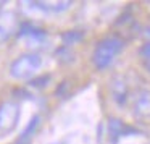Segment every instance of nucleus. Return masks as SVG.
<instances>
[{"instance_id": "nucleus-5", "label": "nucleus", "mask_w": 150, "mask_h": 144, "mask_svg": "<svg viewBox=\"0 0 150 144\" xmlns=\"http://www.w3.org/2000/svg\"><path fill=\"white\" fill-rule=\"evenodd\" d=\"M110 91L113 96V101L118 105H124L127 102V81L123 78L121 75H115L110 81Z\"/></svg>"}, {"instance_id": "nucleus-17", "label": "nucleus", "mask_w": 150, "mask_h": 144, "mask_svg": "<svg viewBox=\"0 0 150 144\" xmlns=\"http://www.w3.org/2000/svg\"><path fill=\"white\" fill-rule=\"evenodd\" d=\"M53 144H60V143H53Z\"/></svg>"}, {"instance_id": "nucleus-6", "label": "nucleus", "mask_w": 150, "mask_h": 144, "mask_svg": "<svg viewBox=\"0 0 150 144\" xmlns=\"http://www.w3.org/2000/svg\"><path fill=\"white\" fill-rule=\"evenodd\" d=\"M132 110L134 115L140 120H145V118H150V91L149 89H144L139 94L136 96L132 104Z\"/></svg>"}, {"instance_id": "nucleus-2", "label": "nucleus", "mask_w": 150, "mask_h": 144, "mask_svg": "<svg viewBox=\"0 0 150 144\" xmlns=\"http://www.w3.org/2000/svg\"><path fill=\"white\" fill-rule=\"evenodd\" d=\"M42 66V58L36 52H26L21 53L20 57L11 62L10 65V76L13 79L23 81V79H33L34 75L40 70Z\"/></svg>"}, {"instance_id": "nucleus-3", "label": "nucleus", "mask_w": 150, "mask_h": 144, "mask_svg": "<svg viewBox=\"0 0 150 144\" xmlns=\"http://www.w3.org/2000/svg\"><path fill=\"white\" fill-rule=\"evenodd\" d=\"M20 104L13 101H5L0 104V133L8 134L18 126L20 121Z\"/></svg>"}, {"instance_id": "nucleus-13", "label": "nucleus", "mask_w": 150, "mask_h": 144, "mask_svg": "<svg viewBox=\"0 0 150 144\" xmlns=\"http://www.w3.org/2000/svg\"><path fill=\"white\" fill-rule=\"evenodd\" d=\"M139 53H140V58H142L144 68L150 73V42L144 44V46L139 49Z\"/></svg>"}, {"instance_id": "nucleus-14", "label": "nucleus", "mask_w": 150, "mask_h": 144, "mask_svg": "<svg viewBox=\"0 0 150 144\" xmlns=\"http://www.w3.org/2000/svg\"><path fill=\"white\" fill-rule=\"evenodd\" d=\"M142 37L145 39V42H150V26H145L142 29Z\"/></svg>"}, {"instance_id": "nucleus-11", "label": "nucleus", "mask_w": 150, "mask_h": 144, "mask_svg": "<svg viewBox=\"0 0 150 144\" xmlns=\"http://www.w3.org/2000/svg\"><path fill=\"white\" fill-rule=\"evenodd\" d=\"M13 31H15V20L7 23V21H4V18H0V44L7 42L10 39V36L13 34Z\"/></svg>"}, {"instance_id": "nucleus-9", "label": "nucleus", "mask_w": 150, "mask_h": 144, "mask_svg": "<svg viewBox=\"0 0 150 144\" xmlns=\"http://www.w3.org/2000/svg\"><path fill=\"white\" fill-rule=\"evenodd\" d=\"M60 39H62L63 42V47H71L74 46V44L81 42L82 39H84V33L82 31H78V29H73V31H65V33L60 36Z\"/></svg>"}, {"instance_id": "nucleus-1", "label": "nucleus", "mask_w": 150, "mask_h": 144, "mask_svg": "<svg viewBox=\"0 0 150 144\" xmlns=\"http://www.w3.org/2000/svg\"><path fill=\"white\" fill-rule=\"evenodd\" d=\"M124 49V41L118 36H108L98 41L92 52V63L97 70H105L115 62L118 55Z\"/></svg>"}, {"instance_id": "nucleus-8", "label": "nucleus", "mask_w": 150, "mask_h": 144, "mask_svg": "<svg viewBox=\"0 0 150 144\" xmlns=\"http://www.w3.org/2000/svg\"><path fill=\"white\" fill-rule=\"evenodd\" d=\"M33 8L42 11H52V13H62L71 7V2H28Z\"/></svg>"}, {"instance_id": "nucleus-15", "label": "nucleus", "mask_w": 150, "mask_h": 144, "mask_svg": "<svg viewBox=\"0 0 150 144\" xmlns=\"http://www.w3.org/2000/svg\"><path fill=\"white\" fill-rule=\"evenodd\" d=\"M13 144H29V143H26V141H16V143H13Z\"/></svg>"}, {"instance_id": "nucleus-16", "label": "nucleus", "mask_w": 150, "mask_h": 144, "mask_svg": "<svg viewBox=\"0 0 150 144\" xmlns=\"http://www.w3.org/2000/svg\"><path fill=\"white\" fill-rule=\"evenodd\" d=\"M4 5H5V2H0V11H2V8H4Z\"/></svg>"}, {"instance_id": "nucleus-12", "label": "nucleus", "mask_w": 150, "mask_h": 144, "mask_svg": "<svg viewBox=\"0 0 150 144\" xmlns=\"http://www.w3.org/2000/svg\"><path fill=\"white\" fill-rule=\"evenodd\" d=\"M49 83H50V75H40V76H36V78L29 79L28 86L33 89H44Z\"/></svg>"}, {"instance_id": "nucleus-10", "label": "nucleus", "mask_w": 150, "mask_h": 144, "mask_svg": "<svg viewBox=\"0 0 150 144\" xmlns=\"http://www.w3.org/2000/svg\"><path fill=\"white\" fill-rule=\"evenodd\" d=\"M39 125H40V117L39 115H34V117L29 120V123L26 125V128L23 130V133H21V136H20V141H26V143H29V139L34 136V133L37 131Z\"/></svg>"}, {"instance_id": "nucleus-4", "label": "nucleus", "mask_w": 150, "mask_h": 144, "mask_svg": "<svg viewBox=\"0 0 150 144\" xmlns=\"http://www.w3.org/2000/svg\"><path fill=\"white\" fill-rule=\"evenodd\" d=\"M16 36H18V39L28 41L29 46H40L47 39V31L36 26V24H33V23H29V21H24L18 28Z\"/></svg>"}, {"instance_id": "nucleus-7", "label": "nucleus", "mask_w": 150, "mask_h": 144, "mask_svg": "<svg viewBox=\"0 0 150 144\" xmlns=\"http://www.w3.org/2000/svg\"><path fill=\"white\" fill-rule=\"evenodd\" d=\"M107 131H108V136H110L111 144H116L121 136H126V134H129V133H136L134 128L127 126L124 121H121L120 118H115V117H111L110 120H108Z\"/></svg>"}]
</instances>
